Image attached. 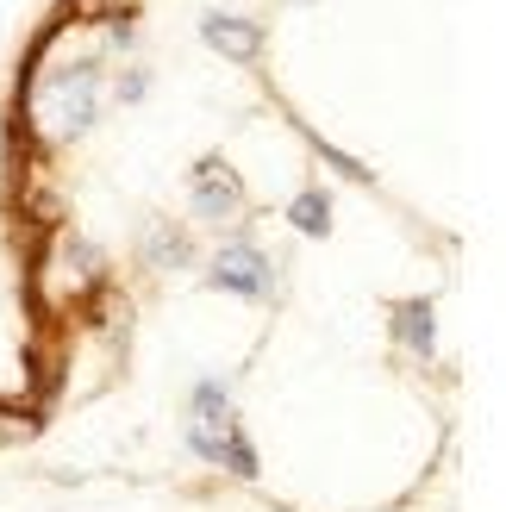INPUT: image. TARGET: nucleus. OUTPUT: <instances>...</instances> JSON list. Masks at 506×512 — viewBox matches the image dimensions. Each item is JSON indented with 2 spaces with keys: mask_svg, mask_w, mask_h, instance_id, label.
<instances>
[{
  "mask_svg": "<svg viewBox=\"0 0 506 512\" xmlns=\"http://www.w3.org/2000/svg\"><path fill=\"white\" fill-rule=\"evenodd\" d=\"M182 438H188V450L200 456V463H213V469L238 475V481L263 475V456H257V444H250L244 425H238L232 381H219V375H200L188 388V431Z\"/></svg>",
  "mask_w": 506,
  "mask_h": 512,
  "instance_id": "obj_1",
  "label": "nucleus"
},
{
  "mask_svg": "<svg viewBox=\"0 0 506 512\" xmlns=\"http://www.w3.org/2000/svg\"><path fill=\"white\" fill-rule=\"evenodd\" d=\"M394 344L413 350L419 363H432V350H438V313H432V300H425V294L394 300Z\"/></svg>",
  "mask_w": 506,
  "mask_h": 512,
  "instance_id": "obj_7",
  "label": "nucleus"
},
{
  "mask_svg": "<svg viewBox=\"0 0 506 512\" xmlns=\"http://www.w3.org/2000/svg\"><path fill=\"white\" fill-rule=\"evenodd\" d=\"M144 88H150V75L132 69V75H119V88H113V94H119V100H144Z\"/></svg>",
  "mask_w": 506,
  "mask_h": 512,
  "instance_id": "obj_10",
  "label": "nucleus"
},
{
  "mask_svg": "<svg viewBox=\"0 0 506 512\" xmlns=\"http://www.w3.org/2000/svg\"><path fill=\"white\" fill-rule=\"evenodd\" d=\"M288 219H294L300 238H325V232H332V194H325V188H300L288 200Z\"/></svg>",
  "mask_w": 506,
  "mask_h": 512,
  "instance_id": "obj_8",
  "label": "nucleus"
},
{
  "mask_svg": "<svg viewBox=\"0 0 506 512\" xmlns=\"http://www.w3.org/2000/svg\"><path fill=\"white\" fill-rule=\"evenodd\" d=\"M207 288L238 294V300H275L282 294V263L263 256L250 238H225L213 250V263H207Z\"/></svg>",
  "mask_w": 506,
  "mask_h": 512,
  "instance_id": "obj_2",
  "label": "nucleus"
},
{
  "mask_svg": "<svg viewBox=\"0 0 506 512\" xmlns=\"http://www.w3.org/2000/svg\"><path fill=\"white\" fill-rule=\"evenodd\" d=\"M138 263L157 269V275H169V269H194V238H188L175 219H150V225H144V244H138Z\"/></svg>",
  "mask_w": 506,
  "mask_h": 512,
  "instance_id": "obj_6",
  "label": "nucleus"
},
{
  "mask_svg": "<svg viewBox=\"0 0 506 512\" xmlns=\"http://www.w3.org/2000/svg\"><path fill=\"white\" fill-rule=\"evenodd\" d=\"M200 38H207L219 57L250 63V57L263 50V19H244V13H219V7H207V13H200Z\"/></svg>",
  "mask_w": 506,
  "mask_h": 512,
  "instance_id": "obj_5",
  "label": "nucleus"
},
{
  "mask_svg": "<svg viewBox=\"0 0 506 512\" xmlns=\"http://www.w3.org/2000/svg\"><path fill=\"white\" fill-rule=\"evenodd\" d=\"M107 38H113V44H132V38H138V25H132V13H113V25H107Z\"/></svg>",
  "mask_w": 506,
  "mask_h": 512,
  "instance_id": "obj_11",
  "label": "nucleus"
},
{
  "mask_svg": "<svg viewBox=\"0 0 506 512\" xmlns=\"http://www.w3.org/2000/svg\"><path fill=\"white\" fill-rule=\"evenodd\" d=\"M313 150L325 157V169H338V175H350V182H375V169L363 163V157H350V150H338V144H325V138H313Z\"/></svg>",
  "mask_w": 506,
  "mask_h": 512,
  "instance_id": "obj_9",
  "label": "nucleus"
},
{
  "mask_svg": "<svg viewBox=\"0 0 506 512\" xmlns=\"http://www.w3.org/2000/svg\"><path fill=\"white\" fill-rule=\"evenodd\" d=\"M188 207H194V219H207V225L238 219V213H244V188H238V175L225 169L219 157H200L194 175H188Z\"/></svg>",
  "mask_w": 506,
  "mask_h": 512,
  "instance_id": "obj_4",
  "label": "nucleus"
},
{
  "mask_svg": "<svg viewBox=\"0 0 506 512\" xmlns=\"http://www.w3.org/2000/svg\"><path fill=\"white\" fill-rule=\"evenodd\" d=\"M100 88H107V69H100V57H82V63H69L57 82H50V132L57 138H82V132H94V119H100Z\"/></svg>",
  "mask_w": 506,
  "mask_h": 512,
  "instance_id": "obj_3",
  "label": "nucleus"
}]
</instances>
